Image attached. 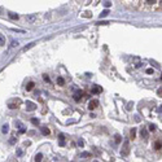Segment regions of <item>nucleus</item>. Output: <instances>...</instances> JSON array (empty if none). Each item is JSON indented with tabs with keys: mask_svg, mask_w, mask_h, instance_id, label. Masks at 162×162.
I'll use <instances>...</instances> for the list:
<instances>
[{
	"mask_svg": "<svg viewBox=\"0 0 162 162\" xmlns=\"http://www.w3.org/2000/svg\"><path fill=\"white\" fill-rule=\"evenodd\" d=\"M126 7L147 12L162 10V0H121Z\"/></svg>",
	"mask_w": 162,
	"mask_h": 162,
	"instance_id": "f257e3e1",
	"label": "nucleus"
},
{
	"mask_svg": "<svg viewBox=\"0 0 162 162\" xmlns=\"http://www.w3.org/2000/svg\"><path fill=\"white\" fill-rule=\"evenodd\" d=\"M97 105H99V101L97 100H91L88 103V109H90V110H93V109L97 108Z\"/></svg>",
	"mask_w": 162,
	"mask_h": 162,
	"instance_id": "f03ea898",
	"label": "nucleus"
},
{
	"mask_svg": "<svg viewBox=\"0 0 162 162\" xmlns=\"http://www.w3.org/2000/svg\"><path fill=\"white\" fill-rule=\"evenodd\" d=\"M26 109L29 112H32V110L36 109V105H35L34 103H31V101H26Z\"/></svg>",
	"mask_w": 162,
	"mask_h": 162,
	"instance_id": "7ed1b4c3",
	"label": "nucleus"
},
{
	"mask_svg": "<svg viewBox=\"0 0 162 162\" xmlns=\"http://www.w3.org/2000/svg\"><path fill=\"white\" fill-rule=\"evenodd\" d=\"M16 126L18 127V130H20L21 134H25V132H26V127H25V126L20 122V121H17V122H16Z\"/></svg>",
	"mask_w": 162,
	"mask_h": 162,
	"instance_id": "20e7f679",
	"label": "nucleus"
},
{
	"mask_svg": "<svg viewBox=\"0 0 162 162\" xmlns=\"http://www.w3.org/2000/svg\"><path fill=\"white\" fill-rule=\"evenodd\" d=\"M122 153L123 156H127L128 154V141H125V144H123V148H122Z\"/></svg>",
	"mask_w": 162,
	"mask_h": 162,
	"instance_id": "39448f33",
	"label": "nucleus"
},
{
	"mask_svg": "<svg viewBox=\"0 0 162 162\" xmlns=\"http://www.w3.org/2000/svg\"><path fill=\"white\" fill-rule=\"evenodd\" d=\"M26 20H27V22L32 23V22H35V21H36V16H35V14H27V16H26Z\"/></svg>",
	"mask_w": 162,
	"mask_h": 162,
	"instance_id": "423d86ee",
	"label": "nucleus"
},
{
	"mask_svg": "<svg viewBox=\"0 0 162 162\" xmlns=\"http://www.w3.org/2000/svg\"><path fill=\"white\" fill-rule=\"evenodd\" d=\"M91 92H92V93H95V95H96V93H100V92H101V87H99V86H93V87H92V90H91Z\"/></svg>",
	"mask_w": 162,
	"mask_h": 162,
	"instance_id": "0eeeda50",
	"label": "nucleus"
},
{
	"mask_svg": "<svg viewBox=\"0 0 162 162\" xmlns=\"http://www.w3.org/2000/svg\"><path fill=\"white\" fill-rule=\"evenodd\" d=\"M140 136H141L143 139H147L148 138V132L145 128H141V131H140Z\"/></svg>",
	"mask_w": 162,
	"mask_h": 162,
	"instance_id": "6e6552de",
	"label": "nucleus"
},
{
	"mask_svg": "<svg viewBox=\"0 0 162 162\" xmlns=\"http://www.w3.org/2000/svg\"><path fill=\"white\" fill-rule=\"evenodd\" d=\"M82 99V92L79 91V92H76V93H74V100L75 101H79Z\"/></svg>",
	"mask_w": 162,
	"mask_h": 162,
	"instance_id": "1a4fd4ad",
	"label": "nucleus"
},
{
	"mask_svg": "<svg viewBox=\"0 0 162 162\" xmlns=\"http://www.w3.org/2000/svg\"><path fill=\"white\" fill-rule=\"evenodd\" d=\"M34 86H35L34 82H29V83H27V86H26V90H27V91H31V90L34 88Z\"/></svg>",
	"mask_w": 162,
	"mask_h": 162,
	"instance_id": "9d476101",
	"label": "nucleus"
},
{
	"mask_svg": "<svg viewBox=\"0 0 162 162\" xmlns=\"http://www.w3.org/2000/svg\"><path fill=\"white\" fill-rule=\"evenodd\" d=\"M40 131H42L43 135H49V128L48 127H42V128H40Z\"/></svg>",
	"mask_w": 162,
	"mask_h": 162,
	"instance_id": "9b49d317",
	"label": "nucleus"
},
{
	"mask_svg": "<svg viewBox=\"0 0 162 162\" xmlns=\"http://www.w3.org/2000/svg\"><path fill=\"white\" fill-rule=\"evenodd\" d=\"M57 84H60V86H64L65 84V81H64L62 76H58V78H57Z\"/></svg>",
	"mask_w": 162,
	"mask_h": 162,
	"instance_id": "f8f14e48",
	"label": "nucleus"
},
{
	"mask_svg": "<svg viewBox=\"0 0 162 162\" xmlns=\"http://www.w3.org/2000/svg\"><path fill=\"white\" fill-rule=\"evenodd\" d=\"M8 131H9V126H8V125H4V126L1 127V132H3V134H7Z\"/></svg>",
	"mask_w": 162,
	"mask_h": 162,
	"instance_id": "ddd939ff",
	"label": "nucleus"
},
{
	"mask_svg": "<svg viewBox=\"0 0 162 162\" xmlns=\"http://www.w3.org/2000/svg\"><path fill=\"white\" fill-rule=\"evenodd\" d=\"M8 16H9V18H12V20H18V14H16V13H12V12H10Z\"/></svg>",
	"mask_w": 162,
	"mask_h": 162,
	"instance_id": "4468645a",
	"label": "nucleus"
},
{
	"mask_svg": "<svg viewBox=\"0 0 162 162\" xmlns=\"http://www.w3.org/2000/svg\"><path fill=\"white\" fill-rule=\"evenodd\" d=\"M34 45H35V43H30V44H27L26 47H25V48L22 49V51H23V52H26V51H27V49H30V48H32V47H34Z\"/></svg>",
	"mask_w": 162,
	"mask_h": 162,
	"instance_id": "2eb2a0df",
	"label": "nucleus"
},
{
	"mask_svg": "<svg viewBox=\"0 0 162 162\" xmlns=\"http://www.w3.org/2000/svg\"><path fill=\"white\" fill-rule=\"evenodd\" d=\"M5 45V36L4 35H0V47Z\"/></svg>",
	"mask_w": 162,
	"mask_h": 162,
	"instance_id": "dca6fc26",
	"label": "nucleus"
},
{
	"mask_svg": "<svg viewBox=\"0 0 162 162\" xmlns=\"http://www.w3.org/2000/svg\"><path fill=\"white\" fill-rule=\"evenodd\" d=\"M42 158H43V154H42V153H38V154L35 156V161H36V162L42 161Z\"/></svg>",
	"mask_w": 162,
	"mask_h": 162,
	"instance_id": "f3484780",
	"label": "nucleus"
},
{
	"mask_svg": "<svg viewBox=\"0 0 162 162\" xmlns=\"http://www.w3.org/2000/svg\"><path fill=\"white\" fill-rule=\"evenodd\" d=\"M60 145L64 147L65 145V140H64V135H60Z\"/></svg>",
	"mask_w": 162,
	"mask_h": 162,
	"instance_id": "a211bd4d",
	"label": "nucleus"
},
{
	"mask_svg": "<svg viewBox=\"0 0 162 162\" xmlns=\"http://www.w3.org/2000/svg\"><path fill=\"white\" fill-rule=\"evenodd\" d=\"M16 154H17V157H22V156H23V150L22 149H17Z\"/></svg>",
	"mask_w": 162,
	"mask_h": 162,
	"instance_id": "6ab92c4d",
	"label": "nucleus"
},
{
	"mask_svg": "<svg viewBox=\"0 0 162 162\" xmlns=\"http://www.w3.org/2000/svg\"><path fill=\"white\" fill-rule=\"evenodd\" d=\"M31 123H32V125H35V126H38V125H39V119H38V118H32Z\"/></svg>",
	"mask_w": 162,
	"mask_h": 162,
	"instance_id": "aec40b11",
	"label": "nucleus"
},
{
	"mask_svg": "<svg viewBox=\"0 0 162 162\" xmlns=\"http://www.w3.org/2000/svg\"><path fill=\"white\" fill-rule=\"evenodd\" d=\"M135 128H131V132H130V136H131V139H135Z\"/></svg>",
	"mask_w": 162,
	"mask_h": 162,
	"instance_id": "412c9836",
	"label": "nucleus"
},
{
	"mask_svg": "<svg viewBox=\"0 0 162 162\" xmlns=\"http://www.w3.org/2000/svg\"><path fill=\"white\" fill-rule=\"evenodd\" d=\"M9 144H16V138H14V136H12V138H10V140H9Z\"/></svg>",
	"mask_w": 162,
	"mask_h": 162,
	"instance_id": "4be33fe9",
	"label": "nucleus"
},
{
	"mask_svg": "<svg viewBox=\"0 0 162 162\" xmlns=\"http://www.w3.org/2000/svg\"><path fill=\"white\" fill-rule=\"evenodd\" d=\"M43 79H44L45 82H48V83H49V82H51V79H49V76L47 75V74H44V75H43Z\"/></svg>",
	"mask_w": 162,
	"mask_h": 162,
	"instance_id": "5701e85b",
	"label": "nucleus"
},
{
	"mask_svg": "<svg viewBox=\"0 0 162 162\" xmlns=\"http://www.w3.org/2000/svg\"><path fill=\"white\" fill-rule=\"evenodd\" d=\"M108 10H104V12L103 13H101V14H100V17H105V16H108Z\"/></svg>",
	"mask_w": 162,
	"mask_h": 162,
	"instance_id": "b1692460",
	"label": "nucleus"
},
{
	"mask_svg": "<svg viewBox=\"0 0 162 162\" xmlns=\"http://www.w3.org/2000/svg\"><path fill=\"white\" fill-rule=\"evenodd\" d=\"M121 139H122V138H121L119 135H116V143H119V141H121Z\"/></svg>",
	"mask_w": 162,
	"mask_h": 162,
	"instance_id": "393cba45",
	"label": "nucleus"
},
{
	"mask_svg": "<svg viewBox=\"0 0 162 162\" xmlns=\"http://www.w3.org/2000/svg\"><path fill=\"white\" fill-rule=\"evenodd\" d=\"M104 5H105V7H109V5H110V3H109V0H105V1H104Z\"/></svg>",
	"mask_w": 162,
	"mask_h": 162,
	"instance_id": "a878e982",
	"label": "nucleus"
},
{
	"mask_svg": "<svg viewBox=\"0 0 162 162\" xmlns=\"http://www.w3.org/2000/svg\"><path fill=\"white\" fill-rule=\"evenodd\" d=\"M16 45H18V42H16V40H14V42H12V45H10V47H16Z\"/></svg>",
	"mask_w": 162,
	"mask_h": 162,
	"instance_id": "bb28decb",
	"label": "nucleus"
},
{
	"mask_svg": "<svg viewBox=\"0 0 162 162\" xmlns=\"http://www.w3.org/2000/svg\"><path fill=\"white\" fill-rule=\"evenodd\" d=\"M149 128L153 131V130H156V126H154V125H150V126H149Z\"/></svg>",
	"mask_w": 162,
	"mask_h": 162,
	"instance_id": "cd10ccee",
	"label": "nucleus"
},
{
	"mask_svg": "<svg viewBox=\"0 0 162 162\" xmlns=\"http://www.w3.org/2000/svg\"><path fill=\"white\" fill-rule=\"evenodd\" d=\"M160 148H161V144H160V143H157V144H156V149H160Z\"/></svg>",
	"mask_w": 162,
	"mask_h": 162,
	"instance_id": "c85d7f7f",
	"label": "nucleus"
},
{
	"mask_svg": "<svg viewBox=\"0 0 162 162\" xmlns=\"http://www.w3.org/2000/svg\"><path fill=\"white\" fill-rule=\"evenodd\" d=\"M147 74H153V70L152 69H148L147 70Z\"/></svg>",
	"mask_w": 162,
	"mask_h": 162,
	"instance_id": "c756f323",
	"label": "nucleus"
},
{
	"mask_svg": "<svg viewBox=\"0 0 162 162\" xmlns=\"http://www.w3.org/2000/svg\"><path fill=\"white\" fill-rule=\"evenodd\" d=\"M88 153H82V157H88Z\"/></svg>",
	"mask_w": 162,
	"mask_h": 162,
	"instance_id": "7c9ffc66",
	"label": "nucleus"
},
{
	"mask_svg": "<svg viewBox=\"0 0 162 162\" xmlns=\"http://www.w3.org/2000/svg\"><path fill=\"white\" fill-rule=\"evenodd\" d=\"M0 14H3V8H0Z\"/></svg>",
	"mask_w": 162,
	"mask_h": 162,
	"instance_id": "2f4dec72",
	"label": "nucleus"
},
{
	"mask_svg": "<svg viewBox=\"0 0 162 162\" xmlns=\"http://www.w3.org/2000/svg\"><path fill=\"white\" fill-rule=\"evenodd\" d=\"M161 79H162V75H161Z\"/></svg>",
	"mask_w": 162,
	"mask_h": 162,
	"instance_id": "473e14b6",
	"label": "nucleus"
}]
</instances>
